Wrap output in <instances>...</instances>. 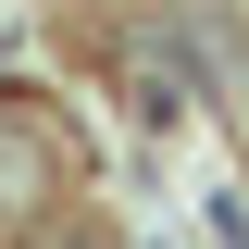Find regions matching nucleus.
<instances>
[{
  "instance_id": "nucleus-1",
  "label": "nucleus",
  "mask_w": 249,
  "mask_h": 249,
  "mask_svg": "<svg viewBox=\"0 0 249 249\" xmlns=\"http://www.w3.org/2000/svg\"><path fill=\"white\" fill-rule=\"evenodd\" d=\"M62 199V137L25 112V100H0V249H25Z\"/></svg>"
}]
</instances>
